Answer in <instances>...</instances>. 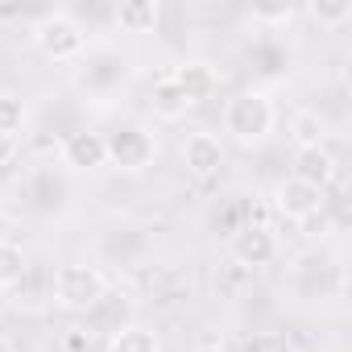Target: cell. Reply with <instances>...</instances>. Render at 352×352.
Listing matches in <instances>:
<instances>
[{
    "label": "cell",
    "mask_w": 352,
    "mask_h": 352,
    "mask_svg": "<svg viewBox=\"0 0 352 352\" xmlns=\"http://www.w3.org/2000/svg\"><path fill=\"white\" fill-rule=\"evenodd\" d=\"M0 352H13V340H9L5 331H0Z\"/></svg>",
    "instance_id": "obj_22"
},
{
    "label": "cell",
    "mask_w": 352,
    "mask_h": 352,
    "mask_svg": "<svg viewBox=\"0 0 352 352\" xmlns=\"http://www.w3.org/2000/svg\"><path fill=\"white\" fill-rule=\"evenodd\" d=\"M290 141H294V149L323 145V141H327L323 116H319V112H294V116H290Z\"/></svg>",
    "instance_id": "obj_14"
},
{
    "label": "cell",
    "mask_w": 352,
    "mask_h": 352,
    "mask_svg": "<svg viewBox=\"0 0 352 352\" xmlns=\"http://www.w3.org/2000/svg\"><path fill=\"white\" fill-rule=\"evenodd\" d=\"M294 179L311 183V187H327L336 179V153L327 145H311V149H294Z\"/></svg>",
    "instance_id": "obj_9"
},
{
    "label": "cell",
    "mask_w": 352,
    "mask_h": 352,
    "mask_svg": "<svg viewBox=\"0 0 352 352\" xmlns=\"http://www.w3.org/2000/svg\"><path fill=\"white\" fill-rule=\"evenodd\" d=\"M170 79L183 87V96H187V104L195 108V104H204V100H212L216 96V87H220V79H216V71L208 67V63H183V67H174L170 71Z\"/></svg>",
    "instance_id": "obj_10"
},
{
    "label": "cell",
    "mask_w": 352,
    "mask_h": 352,
    "mask_svg": "<svg viewBox=\"0 0 352 352\" xmlns=\"http://www.w3.org/2000/svg\"><path fill=\"white\" fill-rule=\"evenodd\" d=\"M5 228H9V220H5V216H0V245H5V241H9V232H5Z\"/></svg>",
    "instance_id": "obj_23"
},
{
    "label": "cell",
    "mask_w": 352,
    "mask_h": 352,
    "mask_svg": "<svg viewBox=\"0 0 352 352\" xmlns=\"http://www.w3.org/2000/svg\"><path fill=\"white\" fill-rule=\"evenodd\" d=\"M157 17H162L157 0H129V5L116 9V30H124V34H153Z\"/></svg>",
    "instance_id": "obj_12"
},
{
    "label": "cell",
    "mask_w": 352,
    "mask_h": 352,
    "mask_svg": "<svg viewBox=\"0 0 352 352\" xmlns=\"http://www.w3.org/2000/svg\"><path fill=\"white\" fill-rule=\"evenodd\" d=\"M245 352H290V348H286L282 331H253L245 340Z\"/></svg>",
    "instance_id": "obj_18"
},
{
    "label": "cell",
    "mask_w": 352,
    "mask_h": 352,
    "mask_svg": "<svg viewBox=\"0 0 352 352\" xmlns=\"http://www.w3.org/2000/svg\"><path fill=\"white\" fill-rule=\"evenodd\" d=\"M149 108H153V116H157V120H183V116L191 112V104H187L183 87L174 83L170 75H162V79L153 83V91H149Z\"/></svg>",
    "instance_id": "obj_11"
},
{
    "label": "cell",
    "mask_w": 352,
    "mask_h": 352,
    "mask_svg": "<svg viewBox=\"0 0 352 352\" xmlns=\"http://www.w3.org/2000/svg\"><path fill=\"white\" fill-rule=\"evenodd\" d=\"M278 124V108L265 91H241L224 104V133L241 145H257L274 133Z\"/></svg>",
    "instance_id": "obj_1"
},
{
    "label": "cell",
    "mask_w": 352,
    "mask_h": 352,
    "mask_svg": "<svg viewBox=\"0 0 352 352\" xmlns=\"http://www.w3.org/2000/svg\"><path fill=\"white\" fill-rule=\"evenodd\" d=\"M25 253L13 245V241H5L0 245V290H9V286H17L21 278H25Z\"/></svg>",
    "instance_id": "obj_17"
},
{
    "label": "cell",
    "mask_w": 352,
    "mask_h": 352,
    "mask_svg": "<svg viewBox=\"0 0 352 352\" xmlns=\"http://www.w3.org/2000/svg\"><path fill=\"white\" fill-rule=\"evenodd\" d=\"M183 162H187V170L195 174V179H212V174H220V166H224L220 137L216 133H191L183 141Z\"/></svg>",
    "instance_id": "obj_8"
},
{
    "label": "cell",
    "mask_w": 352,
    "mask_h": 352,
    "mask_svg": "<svg viewBox=\"0 0 352 352\" xmlns=\"http://www.w3.org/2000/svg\"><path fill=\"white\" fill-rule=\"evenodd\" d=\"M274 208H278L286 220L307 224V220H315V216L323 212V191L290 174V179H282V183H278V191H274Z\"/></svg>",
    "instance_id": "obj_6"
},
{
    "label": "cell",
    "mask_w": 352,
    "mask_h": 352,
    "mask_svg": "<svg viewBox=\"0 0 352 352\" xmlns=\"http://www.w3.org/2000/svg\"><path fill=\"white\" fill-rule=\"evenodd\" d=\"M228 253H232L236 265L261 270V265H270V261L278 257V236H274V228H265V224H241V228L228 232Z\"/></svg>",
    "instance_id": "obj_5"
},
{
    "label": "cell",
    "mask_w": 352,
    "mask_h": 352,
    "mask_svg": "<svg viewBox=\"0 0 352 352\" xmlns=\"http://www.w3.org/2000/svg\"><path fill=\"white\" fill-rule=\"evenodd\" d=\"M307 13H311V21L319 30H340L344 21H352V5H348V0H311Z\"/></svg>",
    "instance_id": "obj_15"
},
{
    "label": "cell",
    "mask_w": 352,
    "mask_h": 352,
    "mask_svg": "<svg viewBox=\"0 0 352 352\" xmlns=\"http://www.w3.org/2000/svg\"><path fill=\"white\" fill-rule=\"evenodd\" d=\"M63 162H67L71 170H104V166H108V141H104V133H91V129L67 133V141H63Z\"/></svg>",
    "instance_id": "obj_7"
},
{
    "label": "cell",
    "mask_w": 352,
    "mask_h": 352,
    "mask_svg": "<svg viewBox=\"0 0 352 352\" xmlns=\"http://www.w3.org/2000/svg\"><path fill=\"white\" fill-rule=\"evenodd\" d=\"M104 294H108V278L96 265H83V261L58 265V274H54V302L58 307H67V311H91V307H100Z\"/></svg>",
    "instance_id": "obj_2"
},
{
    "label": "cell",
    "mask_w": 352,
    "mask_h": 352,
    "mask_svg": "<svg viewBox=\"0 0 352 352\" xmlns=\"http://www.w3.org/2000/svg\"><path fill=\"white\" fill-rule=\"evenodd\" d=\"M195 352H228V348H224V344H216V340H208V344H199Z\"/></svg>",
    "instance_id": "obj_21"
},
{
    "label": "cell",
    "mask_w": 352,
    "mask_h": 352,
    "mask_svg": "<svg viewBox=\"0 0 352 352\" xmlns=\"http://www.w3.org/2000/svg\"><path fill=\"white\" fill-rule=\"evenodd\" d=\"M25 120H30V108H25L21 96H9V91L0 96V133H5V137H21Z\"/></svg>",
    "instance_id": "obj_16"
},
{
    "label": "cell",
    "mask_w": 352,
    "mask_h": 352,
    "mask_svg": "<svg viewBox=\"0 0 352 352\" xmlns=\"http://www.w3.org/2000/svg\"><path fill=\"white\" fill-rule=\"evenodd\" d=\"M104 141H108V166H116V170H124V174H141V170H149L153 157H157V141H153V133H145L141 124H124V129H116V133L104 137Z\"/></svg>",
    "instance_id": "obj_4"
},
{
    "label": "cell",
    "mask_w": 352,
    "mask_h": 352,
    "mask_svg": "<svg viewBox=\"0 0 352 352\" xmlns=\"http://www.w3.org/2000/svg\"><path fill=\"white\" fill-rule=\"evenodd\" d=\"M108 352H162V340L149 327H141V323H124V327L112 331Z\"/></svg>",
    "instance_id": "obj_13"
},
{
    "label": "cell",
    "mask_w": 352,
    "mask_h": 352,
    "mask_svg": "<svg viewBox=\"0 0 352 352\" xmlns=\"http://www.w3.org/2000/svg\"><path fill=\"white\" fill-rule=\"evenodd\" d=\"M34 42L54 63H71V58H79L87 50V34H83V25L71 13H46L34 25Z\"/></svg>",
    "instance_id": "obj_3"
},
{
    "label": "cell",
    "mask_w": 352,
    "mask_h": 352,
    "mask_svg": "<svg viewBox=\"0 0 352 352\" xmlns=\"http://www.w3.org/2000/svg\"><path fill=\"white\" fill-rule=\"evenodd\" d=\"M17 149H21L17 137H5V133H0V166H9V162L17 157Z\"/></svg>",
    "instance_id": "obj_20"
},
{
    "label": "cell",
    "mask_w": 352,
    "mask_h": 352,
    "mask_svg": "<svg viewBox=\"0 0 352 352\" xmlns=\"http://www.w3.org/2000/svg\"><path fill=\"white\" fill-rule=\"evenodd\" d=\"M253 21H270V25H290L294 21V9L286 5V9H257L253 13Z\"/></svg>",
    "instance_id": "obj_19"
}]
</instances>
